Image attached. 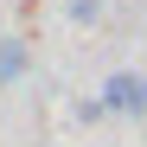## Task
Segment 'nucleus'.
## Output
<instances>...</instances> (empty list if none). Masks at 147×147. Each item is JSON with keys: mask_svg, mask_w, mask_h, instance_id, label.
Here are the masks:
<instances>
[{"mask_svg": "<svg viewBox=\"0 0 147 147\" xmlns=\"http://www.w3.org/2000/svg\"><path fill=\"white\" fill-rule=\"evenodd\" d=\"M102 109L121 115V121H141L147 115V77L141 70H109L102 77Z\"/></svg>", "mask_w": 147, "mask_h": 147, "instance_id": "nucleus-1", "label": "nucleus"}, {"mask_svg": "<svg viewBox=\"0 0 147 147\" xmlns=\"http://www.w3.org/2000/svg\"><path fill=\"white\" fill-rule=\"evenodd\" d=\"M26 70H32V45L19 32H0V90H13Z\"/></svg>", "mask_w": 147, "mask_h": 147, "instance_id": "nucleus-2", "label": "nucleus"}]
</instances>
